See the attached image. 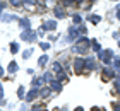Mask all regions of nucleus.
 <instances>
[{
    "label": "nucleus",
    "instance_id": "obj_27",
    "mask_svg": "<svg viewBox=\"0 0 120 111\" xmlns=\"http://www.w3.org/2000/svg\"><path fill=\"white\" fill-rule=\"evenodd\" d=\"M31 53H33V51H31V50H26V51H24V55H22V57H24V58H29V57H31Z\"/></svg>",
    "mask_w": 120,
    "mask_h": 111
},
{
    "label": "nucleus",
    "instance_id": "obj_32",
    "mask_svg": "<svg viewBox=\"0 0 120 111\" xmlns=\"http://www.w3.org/2000/svg\"><path fill=\"white\" fill-rule=\"evenodd\" d=\"M72 2H75V0H64V4H65V5H69V4H72Z\"/></svg>",
    "mask_w": 120,
    "mask_h": 111
},
{
    "label": "nucleus",
    "instance_id": "obj_20",
    "mask_svg": "<svg viewBox=\"0 0 120 111\" xmlns=\"http://www.w3.org/2000/svg\"><path fill=\"white\" fill-rule=\"evenodd\" d=\"M100 21H101V17H100V15H93V17H91V22H93V24H98Z\"/></svg>",
    "mask_w": 120,
    "mask_h": 111
},
{
    "label": "nucleus",
    "instance_id": "obj_10",
    "mask_svg": "<svg viewBox=\"0 0 120 111\" xmlns=\"http://www.w3.org/2000/svg\"><path fill=\"white\" fill-rule=\"evenodd\" d=\"M19 26L22 27V29H29V19H21L19 21Z\"/></svg>",
    "mask_w": 120,
    "mask_h": 111
},
{
    "label": "nucleus",
    "instance_id": "obj_2",
    "mask_svg": "<svg viewBox=\"0 0 120 111\" xmlns=\"http://www.w3.org/2000/svg\"><path fill=\"white\" fill-rule=\"evenodd\" d=\"M98 58L101 60V62H105V63H112V60H113V51L112 50H106V51H103L98 55Z\"/></svg>",
    "mask_w": 120,
    "mask_h": 111
},
{
    "label": "nucleus",
    "instance_id": "obj_33",
    "mask_svg": "<svg viewBox=\"0 0 120 111\" xmlns=\"http://www.w3.org/2000/svg\"><path fill=\"white\" fill-rule=\"evenodd\" d=\"M2 96H4V89H2V84H0V99H2Z\"/></svg>",
    "mask_w": 120,
    "mask_h": 111
},
{
    "label": "nucleus",
    "instance_id": "obj_21",
    "mask_svg": "<svg viewBox=\"0 0 120 111\" xmlns=\"http://www.w3.org/2000/svg\"><path fill=\"white\" fill-rule=\"evenodd\" d=\"M14 19H15V15H4V17H2V21H5V22L14 21Z\"/></svg>",
    "mask_w": 120,
    "mask_h": 111
},
{
    "label": "nucleus",
    "instance_id": "obj_9",
    "mask_svg": "<svg viewBox=\"0 0 120 111\" xmlns=\"http://www.w3.org/2000/svg\"><path fill=\"white\" fill-rule=\"evenodd\" d=\"M36 96H38V89H33V91H29V92H28L26 99H28V101H33V99H34Z\"/></svg>",
    "mask_w": 120,
    "mask_h": 111
},
{
    "label": "nucleus",
    "instance_id": "obj_31",
    "mask_svg": "<svg viewBox=\"0 0 120 111\" xmlns=\"http://www.w3.org/2000/svg\"><path fill=\"white\" fill-rule=\"evenodd\" d=\"M33 111H45V109H43L41 106H36V108H33Z\"/></svg>",
    "mask_w": 120,
    "mask_h": 111
},
{
    "label": "nucleus",
    "instance_id": "obj_22",
    "mask_svg": "<svg viewBox=\"0 0 120 111\" xmlns=\"http://www.w3.org/2000/svg\"><path fill=\"white\" fill-rule=\"evenodd\" d=\"M43 79L48 80V82H52V80H53V75H52V74H45V75H43Z\"/></svg>",
    "mask_w": 120,
    "mask_h": 111
},
{
    "label": "nucleus",
    "instance_id": "obj_12",
    "mask_svg": "<svg viewBox=\"0 0 120 111\" xmlns=\"http://www.w3.org/2000/svg\"><path fill=\"white\" fill-rule=\"evenodd\" d=\"M62 89V86H60L58 80H52V91H60Z\"/></svg>",
    "mask_w": 120,
    "mask_h": 111
},
{
    "label": "nucleus",
    "instance_id": "obj_7",
    "mask_svg": "<svg viewBox=\"0 0 120 111\" xmlns=\"http://www.w3.org/2000/svg\"><path fill=\"white\" fill-rule=\"evenodd\" d=\"M103 77H105V79H108V77H115V72H113V68H108V67H105V68H103Z\"/></svg>",
    "mask_w": 120,
    "mask_h": 111
},
{
    "label": "nucleus",
    "instance_id": "obj_23",
    "mask_svg": "<svg viewBox=\"0 0 120 111\" xmlns=\"http://www.w3.org/2000/svg\"><path fill=\"white\" fill-rule=\"evenodd\" d=\"M50 92H52L50 89H43V91H41V96H43V97H46V96H50Z\"/></svg>",
    "mask_w": 120,
    "mask_h": 111
},
{
    "label": "nucleus",
    "instance_id": "obj_30",
    "mask_svg": "<svg viewBox=\"0 0 120 111\" xmlns=\"http://www.w3.org/2000/svg\"><path fill=\"white\" fill-rule=\"evenodd\" d=\"M26 5H28V7H29V5H34L36 4V0H26V2H24Z\"/></svg>",
    "mask_w": 120,
    "mask_h": 111
},
{
    "label": "nucleus",
    "instance_id": "obj_15",
    "mask_svg": "<svg viewBox=\"0 0 120 111\" xmlns=\"http://www.w3.org/2000/svg\"><path fill=\"white\" fill-rule=\"evenodd\" d=\"M43 80H45V79H43V77H41V79H40V77H36V79H34V82H33V84H34V87H40V86L43 84Z\"/></svg>",
    "mask_w": 120,
    "mask_h": 111
},
{
    "label": "nucleus",
    "instance_id": "obj_24",
    "mask_svg": "<svg viewBox=\"0 0 120 111\" xmlns=\"http://www.w3.org/2000/svg\"><path fill=\"white\" fill-rule=\"evenodd\" d=\"M72 21L75 22V24H79V22L82 21V17H81V15H74V17H72Z\"/></svg>",
    "mask_w": 120,
    "mask_h": 111
},
{
    "label": "nucleus",
    "instance_id": "obj_34",
    "mask_svg": "<svg viewBox=\"0 0 120 111\" xmlns=\"http://www.w3.org/2000/svg\"><path fill=\"white\" fill-rule=\"evenodd\" d=\"M117 17H120V5H117Z\"/></svg>",
    "mask_w": 120,
    "mask_h": 111
},
{
    "label": "nucleus",
    "instance_id": "obj_13",
    "mask_svg": "<svg viewBox=\"0 0 120 111\" xmlns=\"http://www.w3.org/2000/svg\"><path fill=\"white\" fill-rule=\"evenodd\" d=\"M9 72H10V74L17 72V63H15V62H10V65H9Z\"/></svg>",
    "mask_w": 120,
    "mask_h": 111
},
{
    "label": "nucleus",
    "instance_id": "obj_6",
    "mask_svg": "<svg viewBox=\"0 0 120 111\" xmlns=\"http://www.w3.org/2000/svg\"><path fill=\"white\" fill-rule=\"evenodd\" d=\"M79 34H81V31L77 29V27H70V29H69V38H70V39H75Z\"/></svg>",
    "mask_w": 120,
    "mask_h": 111
},
{
    "label": "nucleus",
    "instance_id": "obj_37",
    "mask_svg": "<svg viewBox=\"0 0 120 111\" xmlns=\"http://www.w3.org/2000/svg\"><path fill=\"white\" fill-rule=\"evenodd\" d=\"M2 9H4V5H2V4H0V10H2Z\"/></svg>",
    "mask_w": 120,
    "mask_h": 111
},
{
    "label": "nucleus",
    "instance_id": "obj_14",
    "mask_svg": "<svg viewBox=\"0 0 120 111\" xmlns=\"http://www.w3.org/2000/svg\"><path fill=\"white\" fill-rule=\"evenodd\" d=\"M53 72H57V74H62V65H60V63H53Z\"/></svg>",
    "mask_w": 120,
    "mask_h": 111
},
{
    "label": "nucleus",
    "instance_id": "obj_38",
    "mask_svg": "<svg viewBox=\"0 0 120 111\" xmlns=\"http://www.w3.org/2000/svg\"><path fill=\"white\" fill-rule=\"evenodd\" d=\"M75 2H82V0H75Z\"/></svg>",
    "mask_w": 120,
    "mask_h": 111
},
{
    "label": "nucleus",
    "instance_id": "obj_1",
    "mask_svg": "<svg viewBox=\"0 0 120 111\" xmlns=\"http://www.w3.org/2000/svg\"><path fill=\"white\" fill-rule=\"evenodd\" d=\"M89 44H91V41L88 39V38H79V39H77V44L74 46V51H77V53H84V51H88Z\"/></svg>",
    "mask_w": 120,
    "mask_h": 111
},
{
    "label": "nucleus",
    "instance_id": "obj_4",
    "mask_svg": "<svg viewBox=\"0 0 120 111\" xmlns=\"http://www.w3.org/2000/svg\"><path fill=\"white\" fill-rule=\"evenodd\" d=\"M43 29H46V31L57 29V22H55V21H46V22H43Z\"/></svg>",
    "mask_w": 120,
    "mask_h": 111
},
{
    "label": "nucleus",
    "instance_id": "obj_39",
    "mask_svg": "<svg viewBox=\"0 0 120 111\" xmlns=\"http://www.w3.org/2000/svg\"><path fill=\"white\" fill-rule=\"evenodd\" d=\"M118 46H120V43H118Z\"/></svg>",
    "mask_w": 120,
    "mask_h": 111
},
{
    "label": "nucleus",
    "instance_id": "obj_19",
    "mask_svg": "<svg viewBox=\"0 0 120 111\" xmlns=\"http://www.w3.org/2000/svg\"><path fill=\"white\" fill-rule=\"evenodd\" d=\"M93 48H94V51H101V46L98 41H93Z\"/></svg>",
    "mask_w": 120,
    "mask_h": 111
},
{
    "label": "nucleus",
    "instance_id": "obj_17",
    "mask_svg": "<svg viewBox=\"0 0 120 111\" xmlns=\"http://www.w3.org/2000/svg\"><path fill=\"white\" fill-rule=\"evenodd\" d=\"M10 51H12V53H17V51H19V44L12 43V44H10Z\"/></svg>",
    "mask_w": 120,
    "mask_h": 111
},
{
    "label": "nucleus",
    "instance_id": "obj_18",
    "mask_svg": "<svg viewBox=\"0 0 120 111\" xmlns=\"http://www.w3.org/2000/svg\"><path fill=\"white\" fill-rule=\"evenodd\" d=\"M113 86H115V89H117V91L120 92V77H117V79L113 80Z\"/></svg>",
    "mask_w": 120,
    "mask_h": 111
},
{
    "label": "nucleus",
    "instance_id": "obj_11",
    "mask_svg": "<svg viewBox=\"0 0 120 111\" xmlns=\"http://www.w3.org/2000/svg\"><path fill=\"white\" fill-rule=\"evenodd\" d=\"M55 15H57L58 19H64V17H65V12H64V9L57 7V9H55Z\"/></svg>",
    "mask_w": 120,
    "mask_h": 111
},
{
    "label": "nucleus",
    "instance_id": "obj_25",
    "mask_svg": "<svg viewBox=\"0 0 120 111\" xmlns=\"http://www.w3.org/2000/svg\"><path fill=\"white\" fill-rule=\"evenodd\" d=\"M40 48L41 50H48V48H50V44H48V43H40Z\"/></svg>",
    "mask_w": 120,
    "mask_h": 111
},
{
    "label": "nucleus",
    "instance_id": "obj_16",
    "mask_svg": "<svg viewBox=\"0 0 120 111\" xmlns=\"http://www.w3.org/2000/svg\"><path fill=\"white\" fill-rule=\"evenodd\" d=\"M46 62H48V57H46V55H45V57H41L40 60H38V63H40L41 67H43V65H46Z\"/></svg>",
    "mask_w": 120,
    "mask_h": 111
},
{
    "label": "nucleus",
    "instance_id": "obj_26",
    "mask_svg": "<svg viewBox=\"0 0 120 111\" xmlns=\"http://www.w3.org/2000/svg\"><path fill=\"white\" fill-rule=\"evenodd\" d=\"M113 67H117V68L120 67V58H113Z\"/></svg>",
    "mask_w": 120,
    "mask_h": 111
},
{
    "label": "nucleus",
    "instance_id": "obj_36",
    "mask_svg": "<svg viewBox=\"0 0 120 111\" xmlns=\"http://www.w3.org/2000/svg\"><path fill=\"white\" fill-rule=\"evenodd\" d=\"M4 74V70H2V67H0V75H2Z\"/></svg>",
    "mask_w": 120,
    "mask_h": 111
},
{
    "label": "nucleus",
    "instance_id": "obj_35",
    "mask_svg": "<svg viewBox=\"0 0 120 111\" xmlns=\"http://www.w3.org/2000/svg\"><path fill=\"white\" fill-rule=\"evenodd\" d=\"M75 111H84L82 108H75Z\"/></svg>",
    "mask_w": 120,
    "mask_h": 111
},
{
    "label": "nucleus",
    "instance_id": "obj_5",
    "mask_svg": "<svg viewBox=\"0 0 120 111\" xmlns=\"http://www.w3.org/2000/svg\"><path fill=\"white\" fill-rule=\"evenodd\" d=\"M84 63H86V67H88V68H96V60L93 58V57H89V58H86L84 60Z\"/></svg>",
    "mask_w": 120,
    "mask_h": 111
},
{
    "label": "nucleus",
    "instance_id": "obj_3",
    "mask_svg": "<svg viewBox=\"0 0 120 111\" xmlns=\"http://www.w3.org/2000/svg\"><path fill=\"white\" fill-rule=\"evenodd\" d=\"M21 38H22L24 41H29V43H31V41H34V39H36V32H34V31H28V29H26L22 34H21Z\"/></svg>",
    "mask_w": 120,
    "mask_h": 111
},
{
    "label": "nucleus",
    "instance_id": "obj_28",
    "mask_svg": "<svg viewBox=\"0 0 120 111\" xmlns=\"http://www.w3.org/2000/svg\"><path fill=\"white\" fill-rule=\"evenodd\" d=\"M17 94H19V97H24V87H19Z\"/></svg>",
    "mask_w": 120,
    "mask_h": 111
},
{
    "label": "nucleus",
    "instance_id": "obj_29",
    "mask_svg": "<svg viewBox=\"0 0 120 111\" xmlns=\"http://www.w3.org/2000/svg\"><path fill=\"white\" fill-rule=\"evenodd\" d=\"M10 4L15 5V7H19V5H21V0H10Z\"/></svg>",
    "mask_w": 120,
    "mask_h": 111
},
{
    "label": "nucleus",
    "instance_id": "obj_8",
    "mask_svg": "<svg viewBox=\"0 0 120 111\" xmlns=\"http://www.w3.org/2000/svg\"><path fill=\"white\" fill-rule=\"evenodd\" d=\"M84 65H86V63H84V60H82V58H77V60L74 62V68L77 70V72H81V70H82V67H84Z\"/></svg>",
    "mask_w": 120,
    "mask_h": 111
}]
</instances>
